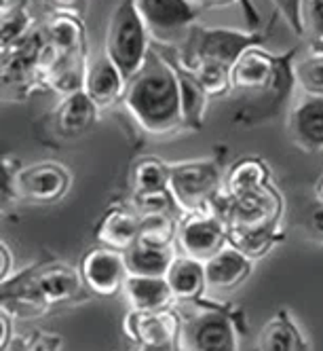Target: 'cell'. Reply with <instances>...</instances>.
Wrapping results in <instances>:
<instances>
[{
    "label": "cell",
    "instance_id": "1",
    "mask_svg": "<svg viewBox=\"0 0 323 351\" xmlns=\"http://www.w3.org/2000/svg\"><path fill=\"white\" fill-rule=\"evenodd\" d=\"M122 104L142 130L155 136L182 128L180 83L173 62L153 49L142 70L127 81Z\"/></svg>",
    "mask_w": 323,
    "mask_h": 351
},
{
    "label": "cell",
    "instance_id": "2",
    "mask_svg": "<svg viewBox=\"0 0 323 351\" xmlns=\"http://www.w3.org/2000/svg\"><path fill=\"white\" fill-rule=\"evenodd\" d=\"M229 227V241L254 261L281 239L283 199L275 186L243 197L220 193L209 206Z\"/></svg>",
    "mask_w": 323,
    "mask_h": 351
},
{
    "label": "cell",
    "instance_id": "3",
    "mask_svg": "<svg viewBox=\"0 0 323 351\" xmlns=\"http://www.w3.org/2000/svg\"><path fill=\"white\" fill-rule=\"evenodd\" d=\"M83 278L72 267L53 263L23 271L19 278L3 282V311L15 315L21 313H42L53 305L70 303L81 292Z\"/></svg>",
    "mask_w": 323,
    "mask_h": 351
},
{
    "label": "cell",
    "instance_id": "4",
    "mask_svg": "<svg viewBox=\"0 0 323 351\" xmlns=\"http://www.w3.org/2000/svg\"><path fill=\"white\" fill-rule=\"evenodd\" d=\"M151 40L153 36L138 11L135 0H120L108 21L104 51L127 81L135 77L151 56Z\"/></svg>",
    "mask_w": 323,
    "mask_h": 351
},
{
    "label": "cell",
    "instance_id": "5",
    "mask_svg": "<svg viewBox=\"0 0 323 351\" xmlns=\"http://www.w3.org/2000/svg\"><path fill=\"white\" fill-rule=\"evenodd\" d=\"M0 70H3V91L9 99H26L32 91L42 89L44 68L51 60L42 26H36L28 36L0 49Z\"/></svg>",
    "mask_w": 323,
    "mask_h": 351
},
{
    "label": "cell",
    "instance_id": "6",
    "mask_svg": "<svg viewBox=\"0 0 323 351\" xmlns=\"http://www.w3.org/2000/svg\"><path fill=\"white\" fill-rule=\"evenodd\" d=\"M254 47H264L260 30H237V28H203L194 26L182 40L178 64L192 68L201 60H216L233 68L237 60Z\"/></svg>",
    "mask_w": 323,
    "mask_h": 351
},
{
    "label": "cell",
    "instance_id": "7",
    "mask_svg": "<svg viewBox=\"0 0 323 351\" xmlns=\"http://www.w3.org/2000/svg\"><path fill=\"white\" fill-rule=\"evenodd\" d=\"M222 189L220 167L209 159L171 163L169 193L184 214L209 210Z\"/></svg>",
    "mask_w": 323,
    "mask_h": 351
},
{
    "label": "cell",
    "instance_id": "8",
    "mask_svg": "<svg viewBox=\"0 0 323 351\" xmlns=\"http://www.w3.org/2000/svg\"><path fill=\"white\" fill-rule=\"evenodd\" d=\"M182 317L180 341L186 351H239V335L233 317L216 307L192 305Z\"/></svg>",
    "mask_w": 323,
    "mask_h": 351
},
{
    "label": "cell",
    "instance_id": "9",
    "mask_svg": "<svg viewBox=\"0 0 323 351\" xmlns=\"http://www.w3.org/2000/svg\"><path fill=\"white\" fill-rule=\"evenodd\" d=\"M176 243L182 254L207 263L216 252H220L229 243V227L211 210L184 214V218L178 224Z\"/></svg>",
    "mask_w": 323,
    "mask_h": 351
},
{
    "label": "cell",
    "instance_id": "10",
    "mask_svg": "<svg viewBox=\"0 0 323 351\" xmlns=\"http://www.w3.org/2000/svg\"><path fill=\"white\" fill-rule=\"evenodd\" d=\"M135 5L153 40L159 43L184 40L198 15L192 0H135Z\"/></svg>",
    "mask_w": 323,
    "mask_h": 351
},
{
    "label": "cell",
    "instance_id": "11",
    "mask_svg": "<svg viewBox=\"0 0 323 351\" xmlns=\"http://www.w3.org/2000/svg\"><path fill=\"white\" fill-rule=\"evenodd\" d=\"M125 252L120 250L97 245L83 256L81 278L83 284L97 296H114L122 292V284L127 280Z\"/></svg>",
    "mask_w": 323,
    "mask_h": 351
},
{
    "label": "cell",
    "instance_id": "12",
    "mask_svg": "<svg viewBox=\"0 0 323 351\" xmlns=\"http://www.w3.org/2000/svg\"><path fill=\"white\" fill-rule=\"evenodd\" d=\"M70 171L60 163L28 165L11 176V189L28 202L51 204L62 199L70 189Z\"/></svg>",
    "mask_w": 323,
    "mask_h": 351
},
{
    "label": "cell",
    "instance_id": "13",
    "mask_svg": "<svg viewBox=\"0 0 323 351\" xmlns=\"http://www.w3.org/2000/svg\"><path fill=\"white\" fill-rule=\"evenodd\" d=\"M281 77V60L268 53L264 47L245 51L231 68L233 91H272Z\"/></svg>",
    "mask_w": 323,
    "mask_h": 351
},
{
    "label": "cell",
    "instance_id": "14",
    "mask_svg": "<svg viewBox=\"0 0 323 351\" xmlns=\"http://www.w3.org/2000/svg\"><path fill=\"white\" fill-rule=\"evenodd\" d=\"M125 335L142 345H161V343H176L182 335V317L176 309L163 311H129L122 319Z\"/></svg>",
    "mask_w": 323,
    "mask_h": 351
},
{
    "label": "cell",
    "instance_id": "15",
    "mask_svg": "<svg viewBox=\"0 0 323 351\" xmlns=\"http://www.w3.org/2000/svg\"><path fill=\"white\" fill-rule=\"evenodd\" d=\"M287 132L292 142L307 150L319 153L323 150V97L305 95L292 106L287 117Z\"/></svg>",
    "mask_w": 323,
    "mask_h": 351
},
{
    "label": "cell",
    "instance_id": "16",
    "mask_svg": "<svg viewBox=\"0 0 323 351\" xmlns=\"http://www.w3.org/2000/svg\"><path fill=\"white\" fill-rule=\"evenodd\" d=\"M254 269V258L231 241L205 263V280L209 292H229L241 286Z\"/></svg>",
    "mask_w": 323,
    "mask_h": 351
},
{
    "label": "cell",
    "instance_id": "17",
    "mask_svg": "<svg viewBox=\"0 0 323 351\" xmlns=\"http://www.w3.org/2000/svg\"><path fill=\"white\" fill-rule=\"evenodd\" d=\"M127 89V79L122 77L118 66L110 60L106 51L89 58L85 91L99 108H108L118 99H122Z\"/></svg>",
    "mask_w": 323,
    "mask_h": 351
},
{
    "label": "cell",
    "instance_id": "18",
    "mask_svg": "<svg viewBox=\"0 0 323 351\" xmlns=\"http://www.w3.org/2000/svg\"><path fill=\"white\" fill-rule=\"evenodd\" d=\"M87 66H89V53H70V56H57L51 51L42 77V89H51L55 93L70 95L77 91H85V79H87Z\"/></svg>",
    "mask_w": 323,
    "mask_h": 351
},
{
    "label": "cell",
    "instance_id": "19",
    "mask_svg": "<svg viewBox=\"0 0 323 351\" xmlns=\"http://www.w3.org/2000/svg\"><path fill=\"white\" fill-rule=\"evenodd\" d=\"M42 30L49 43V49L57 56H70V53H85L87 51V30L85 23L79 15L72 11H55L51 13L44 23Z\"/></svg>",
    "mask_w": 323,
    "mask_h": 351
},
{
    "label": "cell",
    "instance_id": "20",
    "mask_svg": "<svg viewBox=\"0 0 323 351\" xmlns=\"http://www.w3.org/2000/svg\"><path fill=\"white\" fill-rule=\"evenodd\" d=\"M122 294L133 311H163L173 309L178 303L171 292L167 278H146V275H127Z\"/></svg>",
    "mask_w": 323,
    "mask_h": 351
},
{
    "label": "cell",
    "instance_id": "21",
    "mask_svg": "<svg viewBox=\"0 0 323 351\" xmlns=\"http://www.w3.org/2000/svg\"><path fill=\"white\" fill-rule=\"evenodd\" d=\"M99 108L93 99L87 95V91H77L64 95L53 112V125L55 132L62 138H77L85 134L91 125L97 121Z\"/></svg>",
    "mask_w": 323,
    "mask_h": 351
},
{
    "label": "cell",
    "instance_id": "22",
    "mask_svg": "<svg viewBox=\"0 0 323 351\" xmlns=\"http://www.w3.org/2000/svg\"><path fill=\"white\" fill-rule=\"evenodd\" d=\"M178 245H159L138 239L125 250V263L129 275H146V278H167V273L178 258Z\"/></svg>",
    "mask_w": 323,
    "mask_h": 351
},
{
    "label": "cell",
    "instance_id": "23",
    "mask_svg": "<svg viewBox=\"0 0 323 351\" xmlns=\"http://www.w3.org/2000/svg\"><path fill=\"white\" fill-rule=\"evenodd\" d=\"M140 222H142V216L138 214L133 206L114 208L102 218V222H99V227L95 231V239L102 245L125 252L127 247H131L140 239Z\"/></svg>",
    "mask_w": 323,
    "mask_h": 351
},
{
    "label": "cell",
    "instance_id": "24",
    "mask_svg": "<svg viewBox=\"0 0 323 351\" xmlns=\"http://www.w3.org/2000/svg\"><path fill=\"white\" fill-rule=\"evenodd\" d=\"M167 282L176 300H180V303H196L207 292L205 263L190 258L186 254H178L167 273Z\"/></svg>",
    "mask_w": 323,
    "mask_h": 351
},
{
    "label": "cell",
    "instance_id": "25",
    "mask_svg": "<svg viewBox=\"0 0 323 351\" xmlns=\"http://www.w3.org/2000/svg\"><path fill=\"white\" fill-rule=\"evenodd\" d=\"M258 351H309V343L296 319L281 309L272 315L258 335Z\"/></svg>",
    "mask_w": 323,
    "mask_h": 351
},
{
    "label": "cell",
    "instance_id": "26",
    "mask_svg": "<svg viewBox=\"0 0 323 351\" xmlns=\"http://www.w3.org/2000/svg\"><path fill=\"white\" fill-rule=\"evenodd\" d=\"M176 66L178 83H180V108H182V128L186 130H201V125L207 114L209 95L196 81L194 74L180 66L176 60H171Z\"/></svg>",
    "mask_w": 323,
    "mask_h": 351
},
{
    "label": "cell",
    "instance_id": "27",
    "mask_svg": "<svg viewBox=\"0 0 323 351\" xmlns=\"http://www.w3.org/2000/svg\"><path fill=\"white\" fill-rule=\"evenodd\" d=\"M270 186V171L260 157H243L239 159L224 182V193L229 197H243L258 193Z\"/></svg>",
    "mask_w": 323,
    "mask_h": 351
},
{
    "label": "cell",
    "instance_id": "28",
    "mask_svg": "<svg viewBox=\"0 0 323 351\" xmlns=\"http://www.w3.org/2000/svg\"><path fill=\"white\" fill-rule=\"evenodd\" d=\"M169 178L171 163H165L159 157H142L133 167V195L169 191Z\"/></svg>",
    "mask_w": 323,
    "mask_h": 351
},
{
    "label": "cell",
    "instance_id": "29",
    "mask_svg": "<svg viewBox=\"0 0 323 351\" xmlns=\"http://www.w3.org/2000/svg\"><path fill=\"white\" fill-rule=\"evenodd\" d=\"M34 28V15L26 3L5 7L3 17H0V49H7L23 36H28Z\"/></svg>",
    "mask_w": 323,
    "mask_h": 351
},
{
    "label": "cell",
    "instance_id": "30",
    "mask_svg": "<svg viewBox=\"0 0 323 351\" xmlns=\"http://www.w3.org/2000/svg\"><path fill=\"white\" fill-rule=\"evenodd\" d=\"M292 74L305 95L323 97V51H309L307 56L294 60Z\"/></svg>",
    "mask_w": 323,
    "mask_h": 351
},
{
    "label": "cell",
    "instance_id": "31",
    "mask_svg": "<svg viewBox=\"0 0 323 351\" xmlns=\"http://www.w3.org/2000/svg\"><path fill=\"white\" fill-rule=\"evenodd\" d=\"M201 87L207 91L209 97H220L233 91V79H231V68L220 64L216 60H201L196 62L192 68H188Z\"/></svg>",
    "mask_w": 323,
    "mask_h": 351
},
{
    "label": "cell",
    "instance_id": "32",
    "mask_svg": "<svg viewBox=\"0 0 323 351\" xmlns=\"http://www.w3.org/2000/svg\"><path fill=\"white\" fill-rule=\"evenodd\" d=\"M178 224L180 222L173 218V214H144L140 222V239L171 245L178 237Z\"/></svg>",
    "mask_w": 323,
    "mask_h": 351
},
{
    "label": "cell",
    "instance_id": "33",
    "mask_svg": "<svg viewBox=\"0 0 323 351\" xmlns=\"http://www.w3.org/2000/svg\"><path fill=\"white\" fill-rule=\"evenodd\" d=\"M270 3L277 9V13L283 17V21L287 23L292 34H296L298 38L307 36V26H305L307 0H270Z\"/></svg>",
    "mask_w": 323,
    "mask_h": 351
},
{
    "label": "cell",
    "instance_id": "34",
    "mask_svg": "<svg viewBox=\"0 0 323 351\" xmlns=\"http://www.w3.org/2000/svg\"><path fill=\"white\" fill-rule=\"evenodd\" d=\"M305 26L311 40V51H323V0H307Z\"/></svg>",
    "mask_w": 323,
    "mask_h": 351
},
{
    "label": "cell",
    "instance_id": "35",
    "mask_svg": "<svg viewBox=\"0 0 323 351\" xmlns=\"http://www.w3.org/2000/svg\"><path fill=\"white\" fill-rule=\"evenodd\" d=\"M235 3H241V7L245 9V15H247V19H250L252 26L260 23V15L254 11L250 0H192V5L196 9H227V7H231Z\"/></svg>",
    "mask_w": 323,
    "mask_h": 351
},
{
    "label": "cell",
    "instance_id": "36",
    "mask_svg": "<svg viewBox=\"0 0 323 351\" xmlns=\"http://www.w3.org/2000/svg\"><path fill=\"white\" fill-rule=\"evenodd\" d=\"M307 227H309V233H311V237L323 243V206L315 208V210L309 214Z\"/></svg>",
    "mask_w": 323,
    "mask_h": 351
},
{
    "label": "cell",
    "instance_id": "37",
    "mask_svg": "<svg viewBox=\"0 0 323 351\" xmlns=\"http://www.w3.org/2000/svg\"><path fill=\"white\" fill-rule=\"evenodd\" d=\"M57 339H47V337H32L23 343L19 351H57Z\"/></svg>",
    "mask_w": 323,
    "mask_h": 351
},
{
    "label": "cell",
    "instance_id": "38",
    "mask_svg": "<svg viewBox=\"0 0 323 351\" xmlns=\"http://www.w3.org/2000/svg\"><path fill=\"white\" fill-rule=\"evenodd\" d=\"M0 261H3L0 278H3V282H7L11 278V273H13V254H11V247L5 241H3V245H0Z\"/></svg>",
    "mask_w": 323,
    "mask_h": 351
},
{
    "label": "cell",
    "instance_id": "39",
    "mask_svg": "<svg viewBox=\"0 0 323 351\" xmlns=\"http://www.w3.org/2000/svg\"><path fill=\"white\" fill-rule=\"evenodd\" d=\"M0 324H3V349H7L11 343V315L7 311L0 315Z\"/></svg>",
    "mask_w": 323,
    "mask_h": 351
},
{
    "label": "cell",
    "instance_id": "40",
    "mask_svg": "<svg viewBox=\"0 0 323 351\" xmlns=\"http://www.w3.org/2000/svg\"><path fill=\"white\" fill-rule=\"evenodd\" d=\"M138 351H178V341L176 343H161V345L142 343V345H138Z\"/></svg>",
    "mask_w": 323,
    "mask_h": 351
},
{
    "label": "cell",
    "instance_id": "41",
    "mask_svg": "<svg viewBox=\"0 0 323 351\" xmlns=\"http://www.w3.org/2000/svg\"><path fill=\"white\" fill-rule=\"evenodd\" d=\"M53 7H55V11H72L74 7H79L83 0H49Z\"/></svg>",
    "mask_w": 323,
    "mask_h": 351
},
{
    "label": "cell",
    "instance_id": "42",
    "mask_svg": "<svg viewBox=\"0 0 323 351\" xmlns=\"http://www.w3.org/2000/svg\"><path fill=\"white\" fill-rule=\"evenodd\" d=\"M317 195H319V202H321V206H323V178H321V182H319V186H317Z\"/></svg>",
    "mask_w": 323,
    "mask_h": 351
}]
</instances>
